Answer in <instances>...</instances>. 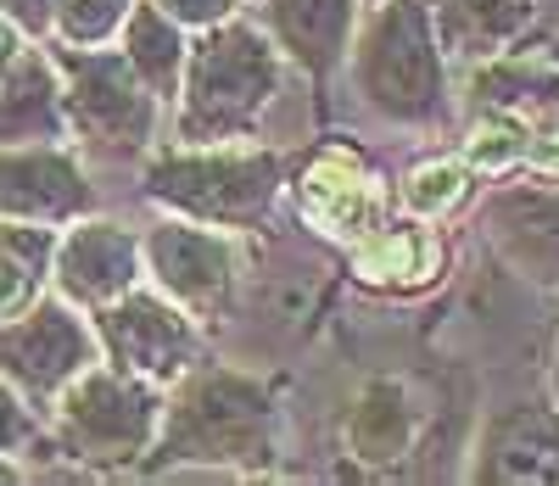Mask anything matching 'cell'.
<instances>
[{
    "mask_svg": "<svg viewBox=\"0 0 559 486\" xmlns=\"http://www.w3.org/2000/svg\"><path fill=\"white\" fill-rule=\"evenodd\" d=\"M152 464H213V470H274L280 403L274 386L247 369H185L163 408Z\"/></svg>",
    "mask_w": 559,
    "mask_h": 486,
    "instance_id": "cell-1",
    "label": "cell"
},
{
    "mask_svg": "<svg viewBox=\"0 0 559 486\" xmlns=\"http://www.w3.org/2000/svg\"><path fill=\"white\" fill-rule=\"evenodd\" d=\"M274 90H280V45L269 28H252L241 17L207 28L191 62H185L179 140L224 145V140L258 134Z\"/></svg>",
    "mask_w": 559,
    "mask_h": 486,
    "instance_id": "cell-2",
    "label": "cell"
},
{
    "mask_svg": "<svg viewBox=\"0 0 559 486\" xmlns=\"http://www.w3.org/2000/svg\"><path fill=\"white\" fill-rule=\"evenodd\" d=\"M353 79L364 102L392 123H431L448 102L442 90V34L431 17V0H381L369 12Z\"/></svg>",
    "mask_w": 559,
    "mask_h": 486,
    "instance_id": "cell-3",
    "label": "cell"
},
{
    "mask_svg": "<svg viewBox=\"0 0 559 486\" xmlns=\"http://www.w3.org/2000/svg\"><path fill=\"white\" fill-rule=\"evenodd\" d=\"M146 190L185 213L197 224L218 229H252L269 218L280 197V157L263 145H185V152H163L146 174Z\"/></svg>",
    "mask_w": 559,
    "mask_h": 486,
    "instance_id": "cell-4",
    "label": "cell"
},
{
    "mask_svg": "<svg viewBox=\"0 0 559 486\" xmlns=\"http://www.w3.org/2000/svg\"><path fill=\"white\" fill-rule=\"evenodd\" d=\"M163 398L157 380L90 364L57 398V448L90 470H123L157 448Z\"/></svg>",
    "mask_w": 559,
    "mask_h": 486,
    "instance_id": "cell-5",
    "label": "cell"
},
{
    "mask_svg": "<svg viewBox=\"0 0 559 486\" xmlns=\"http://www.w3.org/2000/svg\"><path fill=\"white\" fill-rule=\"evenodd\" d=\"M62 107H68V129L102 157L146 152L157 129V90L129 68V57H102V51L68 57Z\"/></svg>",
    "mask_w": 559,
    "mask_h": 486,
    "instance_id": "cell-6",
    "label": "cell"
},
{
    "mask_svg": "<svg viewBox=\"0 0 559 486\" xmlns=\"http://www.w3.org/2000/svg\"><path fill=\"white\" fill-rule=\"evenodd\" d=\"M90 364H102V335L68 303H28L0 319V375L23 398H62Z\"/></svg>",
    "mask_w": 559,
    "mask_h": 486,
    "instance_id": "cell-7",
    "label": "cell"
},
{
    "mask_svg": "<svg viewBox=\"0 0 559 486\" xmlns=\"http://www.w3.org/2000/svg\"><path fill=\"white\" fill-rule=\"evenodd\" d=\"M96 335H102V353H107L112 369L157 380V386L179 380L197 358L191 313H185L174 297H163V291H140V285L96 313Z\"/></svg>",
    "mask_w": 559,
    "mask_h": 486,
    "instance_id": "cell-8",
    "label": "cell"
},
{
    "mask_svg": "<svg viewBox=\"0 0 559 486\" xmlns=\"http://www.w3.org/2000/svg\"><path fill=\"white\" fill-rule=\"evenodd\" d=\"M146 269L163 297H174L191 319L218 313L236 291V247L218 235V224H157L146 235Z\"/></svg>",
    "mask_w": 559,
    "mask_h": 486,
    "instance_id": "cell-9",
    "label": "cell"
},
{
    "mask_svg": "<svg viewBox=\"0 0 559 486\" xmlns=\"http://www.w3.org/2000/svg\"><path fill=\"white\" fill-rule=\"evenodd\" d=\"M90 208V185L68 152L51 140L0 145V218L23 224H62Z\"/></svg>",
    "mask_w": 559,
    "mask_h": 486,
    "instance_id": "cell-10",
    "label": "cell"
},
{
    "mask_svg": "<svg viewBox=\"0 0 559 486\" xmlns=\"http://www.w3.org/2000/svg\"><path fill=\"white\" fill-rule=\"evenodd\" d=\"M140 269H146V247L123 224H107V218H90L68 240H57V263H51L57 291L79 308L118 303L123 291H134Z\"/></svg>",
    "mask_w": 559,
    "mask_h": 486,
    "instance_id": "cell-11",
    "label": "cell"
},
{
    "mask_svg": "<svg viewBox=\"0 0 559 486\" xmlns=\"http://www.w3.org/2000/svg\"><path fill=\"white\" fill-rule=\"evenodd\" d=\"M476 481L498 486H559V408H503L481 425Z\"/></svg>",
    "mask_w": 559,
    "mask_h": 486,
    "instance_id": "cell-12",
    "label": "cell"
},
{
    "mask_svg": "<svg viewBox=\"0 0 559 486\" xmlns=\"http://www.w3.org/2000/svg\"><path fill=\"white\" fill-rule=\"evenodd\" d=\"M481 224L498 240V252L526 280L559 285V190H548V185L498 190Z\"/></svg>",
    "mask_w": 559,
    "mask_h": 486,
    "instance_id": "cell-13",
    "label": "cell"
},
{
    "mask_svg": "<svg viewBox=\"0 0 559 486\" xmlns=\"http://www.w3.org/2000/svg\"><path fill=\"white\" fill-rule=\"evenodd\" d=\"M263 28L274 34V45L297 68L324 79L347 57V45H353L358 0H269V7H263Z\"/></svg>",
    "mask_w": 559,
    "mask_h": 486,
    "instance_id": "cell-14",
    "label": "cell"
},
{
    "mask_svg": "<svg viewBox=\"0 0 559 486\" xmlns=\"http://www.w3.org/2000/svg\"><path fill=\"white\" fill-rule=\"evenodd\" d=\"M297 202H302V218L331 240H358L376 224V190H369V174L347 152L313 157L297 174Z\"/></svg>",
    "mask_w": 559,
    "mask_h": 486,
    "instance_id": "cell-15",
    "label": "cell"
},
{
    "mask_svg": "<svg viewBox=\"0 0 559 486\" xmlns=\"http://www.w3.org/2000/svg\"><path fill=\"white\" fill-rule=\"evenodd\" d=\"M431 17L442 34V51L481 62V57H503L532 28L537 0H431Z\"/></svg>",
    "mask_w": 559,
    "mask_h": 486,
    "instance_id": "cell-16",
    "label": "cell"
},
{
    "mask_svg": "<svg viewBox=\"0 0 559 486\" xmlns=\"http://www.w3.org/2000/svg\"><path fill=\"white\" fill-rule=\"evenodd\" d=\"M414 430H419V408L408 403V392L397 380H369L358 403L347 408L342 425V442L358 464H397L414 448Z\"/></svg>",
    "mask_w": 559,
    "mask_h": 486,
    "instance_id": "cell-17",
    "label": "cell"
},
{
    "mask_svg": "<svg viewBox=\"0 0 559 486\" xmlns=\"http://www.w3.org/2000/svg\"><path fill=\"white\" fill-rule=\"evenodd\" d=\"M68 129L62 107V84L51 62L17 57L0 73V145H34V140H57Z\"/></svg>",
    "mask_w": 559,
    "mask_h": 486,
    "instance_id": "cell-18",
    "label": "cell"
},
{
    "mask_svg": "<svg viewBox=\"0 0 559 486\" xmlns=\"http://www.w3.org/2000/svg\"><path fill=\"white\" fill-rule=\"evenodd\" d=\"M437 263L442 247L426 224H386V229L369 224L353 240V274L376 291H414L437 274Z\"/></svg>",
    "mask_w": 559,
    "mask_h": 486,
    "instance_id": "cell-19",
    "label": "cell"
},
{
    "mask_svg": "<svg viewBox=\"0 0 559 486\" xmlns=\"http://www.w3.org/2000/svg\"><path fill=\"white\" fill-rule=\"evenodd\" d=\"M123 57L157 95H174L179 79H185V62H191V45H185V28L157 7V0H146V7H134L129 23H123Z\"/></svg>",
    "mask_w": 559,
    "mask_h": 486,
    "instance_id": "cell-20",
    "label": "cell"
},
{
    "mask_svg": "<svg viewBox=\"0 0 559 486\" xmlns=\"http://www.w3.org/2000/svg\"><path fill=\"white\" fill-rule=\"evenodd\" d=\"M51 263H57V235L45 224H23V218L0 224V319L39 303V285L51 274Z\"/></svg>",
    "mask_w": 559,
    "mask_h": 486,
    "instance_id": "cell-21",
    "label": "cell"
},
{
    "mask_svg": "<svg viewBox=\"0 0 559 486\" xmlns=\"http://www.w3.org/2000/svg\"><path fill=\"white\" fill-rule=\"evenodd\" d=\"M526 145H532V123L521 112H481V123L464 140V163L476 174H509L515 163H526Z\"/></svg>",
    "mask_w": 559,
    "mask_h": 486,
    "instance_id": "cell-22",
    "label": "cell"
},
{
    "mask_svg": "<svg viewBox=\"0 0 559 486\" xmlns=\"http://www.w3.org/2000/svg\"><path fill=\"white\" fill-rule=\"evenodd\" d=\"M464 197H471V163H448V157L414 168V179L403 185V202H408L414 218H442Z\"/></svg>",
    "mask_w": 559,
    "mask_h": 486,
    "instance_id": "cell-23",
    "label": "cell"
},
{
    "mask_svg": "<svg viewBox=\"0 0 559 486\" xmlns=\"http://www.w3.org/2000/svg\"><path fill=\"white\" fill-rule=\"evenodd\" d=\"M134 12V0H62L57 7V34L73 45V51H90V45L112 39Z\"/></svg>",
    "mask_w": 559,
    "mask_h": 486,
    "instance_id": "cell-24",
    "label": "cell"
},
{
    "mask_svg": "<svg viewBox=\"0 0 559 486\" xmlns=\"http://www.w3.org/2000/svg\"><path fill=\"white\" fill-rule=\"evenodd\" d=\"M157 7L179 23V28H218V23H229V17H236V7H241V0H157Z\"/></svg>",
    "mask_w": 559,
    "mask_h": 486,
    "instance_id": "cell-25",
    "label": "cell"
},
{
    "mask_svg": "<svg viewBox=\"0 0 559 486\" xmlns=\"http://www.w3.org/2000/svg\"><path fill=\"white\" fill-rule=\"evenodd\" d=\"M28 430H34V419L23 408V392L0 375V453H12L17 442H28Z\"/></svg>",
    "mask_w": 559,
    "mask_h": 486,
    "instance_id": "cell-26",
    "label": "cell"
},
{
    "mask_svg": "<svg viewBox=\"0 0 559 486\" xmlns=\"http://www.w3.org/2000/svg\"><path fill=\"white\" fill-rule=\"evenodd\" d=\"M57 7L62 0H0V17L17 34H45V28H57Z\"/></svg>",
    "mask_w": 559,
    "mask_h": 486,
    "instance_id": "cell-27",
    "label": "cell"
},
{
    "mask_svg": "<svg viewBox=\"0 0 559 486\" xmlns=\"http://www.w3.org/2000/svg\"><path fill=\"white\" fill-rule=\"evenodd\" d=\"M12 62H17V39H12V23L0 17V73H7Z\"/></svg>",
    "mask_w": 559,
    "mask_h": 486,
    "instance_id": "cell-28",
    "label": "cell"
},
{
    "mask_svg": "<svg viewBox=\"0 0 559 486\" xmlns=\"http://www.w3.org/2000/svg\"><path fill=\"white\" fill-rule=\"evenodd\" d=\"M548 380H554V408H559V342H554V369H548Z\"/></svg>",
    "mask_w": 559,
    "mask_h": 486,
    "instance_id": "cell-29",
    "label": "cell"
},
{
    "mask_svg": "<svg viewBox=\"0 0 559 486\" xmlns=\"http://www.w3.org/2000/svg\"><path fill=\"white\" fill-rule=\"evenodd\" d=\"M548 57H554V62H559V39H554V51H548Z\"/></svg>",
    "mask_w": 559,
    "mask_h": 486,
    "instance_id": "cell-30",
    "label": "cell"
}]
</instances>
